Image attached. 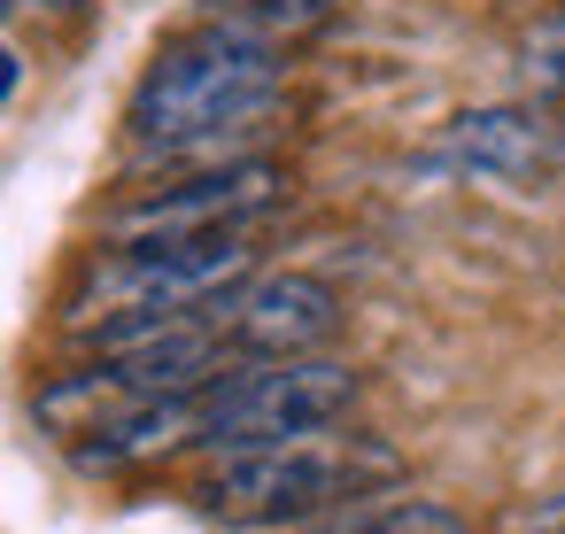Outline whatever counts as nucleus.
<instances>
[{
	"mask_svg": "<svg viewBox=\"0 0 565 534\" xmlns=\"http://www.w3.org/2000/svg\"><path fill=\"white\" fill-rule=\"evenodd\" d=\"M9 94H17V55L0 47V102H9Z\"/></svg>",
	"mask_w": 565,
	"mask_h": 534,
	"instance_id": "12",
	"label": "nucleus"
},
{
	"mask_svg": "<svg viewBox=\"0 0 565 534\" xmlns=\"http://www.w3.org/2000/svg\"><path fill=\"white\" fill-rule=\"evenodd\" d=\"M318 534H472V519L441 495H395V503H341Z\"/></svg>",
	"mask_w": 565,
	"mask_h": 534,
	"instance_id": "8",
	"label": "nucleus"
},
{
	"mask_svg": "<svg viewBox=\"0 0 565 534\" xmlns=\"http://www.w3.org/2000/svg\"><path fill=\"white\" fill-rule=\"evenodd\" d=\"M565 140L542 109H465L441 132V163L465 179H495V186H526L542 171H557Z\"/></svg>",
	"mask_w": 565,
	"mask_h": 534,
	"instance_id": "7",
	"label": "nucleus"
},
{
	"mask_svg": "<svg viewBox=\"0 0 565 534\" xmlns=\"http://www.w3.org/2000/svg\"><path fill=\"white\" fill-rule=\"evenodd\" d=\"M395 472H403V457L372 434H295V441L225 449L194 480V503L217 526H302V519L380 495Z\"/></svg>",
	"mask_w": 565,
	"mask_h": 534,
	"instance_id": "2",
	"label": "nucleus"
},
{
	"mask_svg": "<svg viewBox=\"0 0 565 534\" xmlns=\"http://www.w3.org/2000/svg\"><path fill=\"white\" fill-rule=\"evenodd\" d=\"M256 279V233H202V241H140V248H102L94 271L71 287V325L78 333H125L148 318H186L210 310Z\"/></svg>",
	"mask_w": 565,
	"mask_h": 534,
	"instance_id": "3",
	"label": "nucleus"
},
{
	"mask_svg": "<svg viewBox=\"0 0 565 534\" xmlns=\"http://www.w3.org/2000/svg\"><path fill=\"white\" fill-rule=\"evenodd\" d=\"M9 9H17V0H0V17H9Z\"/></svg>",
	"mask_w": 565,
	"mask_h": 534,
	"instance_id": "13",
	"label": "nucleus"
},
{
	"mask_svg": "<svg viewBox=\"0 0 565 534\" xmlns=\"http://www.w3.org/2000/svg\"><path fill=\"white\" fill-rule=\"evenodd\" d=\"M519 86L534 102H565V0H550L519 32Z\"/></svg>",
	"mask_w": 565,
	"mask_h": 534,
	"instance_id": "9",
	"label": "nucleus"
},
{
	"mask_svg": "<svg viewBox=\"0 0 565 534\" xmlns=\"http://www.w3.org/2000/svg\"><path fill=\"white\" fill-rule=\"evenodd\" d=\"M217 325L233 356H318L341 333V295L310 271H256L233 295H217Z\"/></svg>",
	"mask_w": 565,
	"mask_h": 534,
	"instance_id": "6",
	"label": "nucleus"
},
{
	"mask_svg": "<svg viewBox=\"0 0 565 534\" xmlns=\"http://www.w3.org/2000/svg\"><path fill=\"white\" fill-rule=\"evenodd\" d=\"M287 202V171L264 156H233V163H202L125 210H109L102 241L109 248H140V241H202V233H256L271 210Z\"/></svg>",
	"mask_w": 565,
	"mask_h": 534,
	"instance_id": "5",
	"label": "nucleus"
},
{
	"mask_svg": "<svg viewBox=\"0 0 565 534\" xmlns=\"http://www.w3.org/2000/svg\"><path fill=\"white\" fill-rule=\"evenodd\" d=\"M364 395V372L341 356H248L217 387H202V441L210 457L256 449V441H295V434H333Z\"/></svg>",
	"mask_w": 565,
	"mask_h": 534,
	"instance_id": "4",
	"label": "nucleus"
},
{
	"mask_svg": "<svg viewBox=\"0 0 565 534\" xmlns=\"http://www.w3.org/2000/svg\"><path fill=\"white\" fill-rule=\"evenodd\" d=\"M526 534H565V488H557V495H542V503L526 511Z\"/></svg>",
	"mask_w": 565,
	"mask_h": 534,
	"instance_id": "10",
	"label": "nucleus"
},
{
	"mask_svg": "<svg viewBox=\"0 0 565 534\" xmlns=\"http://www.w3.org/2000/svg\"><path fill=\"white\" fill-rule=\"evenodd\" d=\"M287 94V63L271 40H256L248 24L217 17L179 32L132 86V148L171 156V163H233L225 148L264 132L271 109Z\"/></svg>",
	"mask_w": 565,
	"mask_h": 534,
	"instance_id": "1",
	"label": "nucleus"
},
{
	"mask_svg": "<svg viewBox=\"0 0 565 534\" xmlns=\"http://www.w3.org/2000/svg\"><path fill=\"white\" fill-rule=\"evenodd\" d=\"M17 9H40V17H78L86 0H17Z\"/></svg>",
	"mask_w": 565,
	"mask_h": 534,
	"instance_id": "11",
	"label": "nucleus"
}]
</instances>
